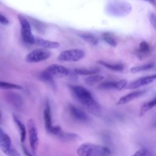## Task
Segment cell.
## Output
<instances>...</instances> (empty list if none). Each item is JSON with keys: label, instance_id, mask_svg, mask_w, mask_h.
<instances>
[{"label": "cell", "instance_id": "25", "mask_svg": "<svg viewBox=\"0 0 156 156\" xmlns=\"http://www.w3.org/2000/svg\"><path fill=\"white\" fill-rule=\"evenodd\" d=\"M77 135L75 133H64L62 132V133L58 136L62 140L65 141H69L76 138Z\"/></svg>", "mask_w": 156, "mask_h": 156}, {"label": "cell", "instance_id": "3", "mask_svg": "<svg viewBox=\"0 0 156 156\" xmlns=\"http://www.w3.org/2000/svg\"><path fill=\"white\" fill-rule=\"evenodd\" d=\"M68 69L61 65L52 64L48 66L42 72L41 76L46 80H51L54 77L61 78L68 75Z\"/></svg>", "mask_w": 156, "mask_h": 156}, {"label": "cell", "instance_id": "15", "mask_svg": "<svg viewBox=\"0 0 156 156\" xmlns=\"http://www.w3.org/2000/svg\"><path fill=\"white\" fill-rule=\"evenodd\" d=\"M13 119L16 127L18 129L20 136V141L21 143L24 142L26 137V129L24 124L23 122L20 120V119L16 116V115H13Z\"/></svg>", "mask_w": 156, "mask_h": 156}, {"label": "cell", "instance_id": "7", "mask_svg": "<svg viewBox=\"0 0 156 156\" xmlns=\"http://www.w3.org/2000/svg\"><path fill=\"white\" fill-rule=\"evenodd\" d=\"M51 52L46 49H35L29 52L25 56V61L28 63H38L48 59Z\"/></svg>", "mask_w": 156, "mask_h": 156}, {"label": "cell", "instance_id": "12", "mask_svg": "<svg viewBox=\"0 0 156 156\" xmlns=\"http://www.w3.org/2000/svg\"><path fill=\"white\" fill-rule=\"evenodd\" d=\"M151 51L149 44L143 41L140 43L138 48L135 51V55L139 59H143L149 55Z\"/></svg>", "mask_w": 156, "mask_h": 156}, {"label": "cell", "instance_id": "21", "mask_svg": "<svg viewBox=\"0 0 156 156\" xmlns=\"http://www.w3.org/2000/svg\"><path fill=\"white\" fill-rule=\"evenodd\" d=\"M83 40L86 41L90 44L96 46L98 44V38L93 34L90 33H83L79 35Z\"/></svg>", "mask_w": 156, "mask_h": 156}, {"label": "cell", "instance_id": "1", "mask_svg": "<svg viewBox=\"0 0 156 156\" xmlns=\"http://www.w3.org/2000/svg\"><path fill=\"white\" fill-rule=\"evenodd\" d=\"M76 99L91 113L99 116L101 114V107L91 93L85 87L79 85L70 87Z\"/></svg>", "mask_w": 156, "mask_h": 156}, {"label": "cell", "instance_id": "4", "mask_svg": "<svg viewBox=\"0 0 156 156\" xmlns=\"http://www.w3.org/2000/svg\"><path fill=\"white\" fill-rule=\"evenodd\" d=\"M18 18L21 27V34L23 40L28 44L35 43V37L32 32L31 26L27 19L22 15H18Z\"/></svg>", "mask_w": 156, "mask_h": 156}, {"label": "cell", "instance_id": "28", "mask_svg": "<svg viewBox=\"0 0 156 156\" xmlns=\"http://www.w3.org/2000/svg\"><path fill=\"white\" fill-rule=\"evenodd\" d=\"M147 151L146 149H140L136 151L131 156H147Z\"/></svg>", "mask_w": 156, "mask_h": 156}, {"label": "cell", "instance_id": "24", "mask_svg": "<svg viewBox=\"0 0 156 156\" xmlns=\"http://www.w3.org/2000/svg\"><path fill=\"white\" fill-rule=\"evenodd\" d=\"M0 88L5 90H21L23 88V87L17 84L0 81Z\"/></svg>", "mask_w": 156, "mask_h": 156}, {"label": "cell", "instance_id": "32", "mask_svg": "<svg viewBox=\"0 0 156 156\" xmlns=\"http://www.w3.org/2000/svg\"><path fill=\"white\" fill-rule=\"evenodd\" d=\"M1 118H2V116H1V113L0 112V124H1Z\"/></svg>", "mask_w": 156, "mask_h": 156}, {"label": "cell", "instance_id": "31", "mask_svg": "<svg viewBox=\"0 0 156 156\" xmlns=\"http://www.w3.org/2000/svg\"><path fill=\"white\" fill-rule=\"evenodd\" d=\"M23 152H24V154H25L26 156H34V155L32 153H30L26 147H23Z\"/></svg>", "mask_w": 156, "mask_h": 156}, {"label": "cell", "instance_id": "8", "mask_svg": "<svg viewBox=\"0 0 156 156\" xmlns=\"http://www.w3.org/2000/svg\"><path fill=\"white\" fill-rule=\"evenodd\" d=\"M155 80H156V74L144 76L129 83L126 86V89L135 90V89L144 87L145 85H147L154 82Z\"/></svg>", "mask_w": 156, "mask_h": 156}, {"label": "cell", "instance_id": "2", "mask_svg": "<svg viewBox=\"0 0 156 156\" xmlns=\"http://www.w3.org/2000/svg\"><path fill=\"white\" fill-rule=\"evenodd\" d=\"M77 154L78 156H110L111 151L103 145L86 143L79 146Z\"/></svg>", "mask_w": 156, "mask_h": 156}, {"label": "cell", "instance_id": "26", "mask_svg": "<svg viewBox=\"0 0 156 156\" xmlns=\"http://www.w3.org/2000/svg\"><path fill=\"white\" fill-rule=\"evenodd\" d=\"M148 18L152 27L156 30V15L151 11L148 13Z\"/></svg>", "mask_w": 156, "mask_h": 156}, {"label": "cell", "instance_id": "30", "mask_svg": "<svg viewBox=\"0 0 156 156\" xmlns=\"http://www.w3.org/2000/svg\"><path fill=\"white\" fill-rule=\"evenodd\" d=\"M9 156H20L19 152L13 147H12L10 151L9 152V154H8Z\"/></svg>", "mask_w": 156, "mask_h": 156}, {"label": "cell", "instance_id": "14", "mask_svg": "<svg viewBox=\"0 0 156 156\" xmlns=\"http://www.w3.org/2000/svg\"><path fill=\"white\" fill-rule=\"evenodd\" d=\"M69 111L71 115L77 120L84 121L88 119V116L85 112L73 104L69 105Z\"/></svg>", "mask_w": 156, "mask_h": 156}, {"label": "cell", "instance_id": "13", "mask_svg": "<svg viewBox=\"0 0 156 156\" xmlns=\"http://www.w3.org/2000/svg\"><path fill=\"white\" fill-rule=\"evenodd\" d=\"M35 43L42 47L43 49H56L60 47V44L57 41H51L42 38L41 37H37L35 38Z\"/></svg>", "mask_w": 156, "mask_h": 156}, {"label": "cell", "instance_id": "23", "mask_svg": "<svg viewBox=\"0 0 156 156\" xmlns=\"http://www.w3.org/2000/svg\"><path fill=\"white\" fill-rule=\"evenodd\" d=\"M75 73L77 74L83 75V76H91L96 74L99 72L98 69H87V68H76L74 69Z\"/></svg>", "mask_w": 156, "mask_h": 156}, {"label": "cell", "instance_id": "27", "mask_svg": "<svg viewBox=\"0 0 156 156\" xmlns=\"http://www.w3.org/2000/svg\"><path fill=\"white\" fill-rule=\"evenodd\" d=\"M49 132L53 135L59 136L62 133V130L59 126H52V127L49 130Z\"/></svg>", "mask_w": 156, "mask_h": 156}, {"label": "cell", "instance_id": "29", "mask_svg": "<svg viewBox=\"0 0 156 156\" xmlns=\"http://www.w3.org/2000/svg\"><path fill=\"white\" fill-rule=\"evenodd\" d=\"M9 23L8 19L3 15L0 13V23L2 24H8Z\"/></svg>", "mask_w": 156, "mask_h": 156}, {"label": "cell", "instance_id": "18", "mask_svg": "<svg viewBox=\"0 0 156 156\" xmlns=\"http://www.w3.org/2000/svg\"><path fill=\"white\" fill-rule=\"evenodd\" d=\"M155 66V62H151V63L142 65L133 66L130 69V71L132 73H137L146 71L152 69Z\"/></svg>", "mask_w": 156, "mask_h": 156}, {"label": "cell", "instance_id": "10", "mask_svg": "<svg viewBox=\"0 0 156 156\" xmlns=\"http://www.w3.org/2000/svg\"><path fill=\"white\" fill-rule=\"evenodd\" d=\"M12 141L9 136L1 128H0V149L8 155L12 147Z\"/></svg>", "mask_w": 156, "mask_h": 156}, {"label": "cell", "instance_id": "9", "mask_svg": "<svg viewBox=\"0 0 156 156\" xmlns=\"http://www.w3.org/2000/svg\"><path fill=\"white\" fill-rule=\"evenodd\" d=\"M127 85V80L121 79L118 81H109L101 83L98 85V88L101 90H116L121 91L126 88Z\"/></svg>", "mask_w": 156, "mask_h": 156}, {"label": "cell", "instance_id": "19", "mask_svg": "<svg viewBox=\"0 0 156 156\" xmlns=\"http://www.w3.org/2000/svg\"><path fill=\"white\" fill-rule=\"evenodd\" d=\"M103 79V76L100 74H93L87 77L85 80V82L88 86H94L97 84H100Z\"/></svg>", "mask_w": 156, "mask_h": 156}, {"label": "cell", "instance_id": "22", "mask_svg": "<svg viewBox=\"0 0 156 156\" xmlns=\"http://www.w3.org/2000/svg\"><path fill=\"white\" fill-rule=\"evenodd\" d=\"M102 38L106 43H107L108 45H110L112 47H116L118 44L117 41H116L115 37L111 34H109L107 32L104 33L102 35Z\"/></svg>", "mask_w": 156, "mask_h": 156}, {"label": "cell", "instance_id": "20", "mask_svg": "<svg viewBox=\"0 0 156 156\" xmlns=\"http://www.w3.org/2000/svg\"><path fill=\"white\" fill-rule=\"evenodd\" d=\"M156 105V96L149 101L145 102L141 107L140 115L143 116Z\"/></svg>", "mask_w": 156, "mask_h": 156}, {"label": "cell", "instance_id": "11", "mask_svg": "<svg viewBox=\"0 0 156 156\" xmlns=\"http://www.w3.org/2000/svg\"><path fill=\"white\" fill-rule=\"evenodd\" d=\"M146 92V90H140V91H135L132 93H128L121 96L119 99L118 101L116 104L117 105H124L126 104L129 103L130 101L136 99L140 96H143Z\"/></svg>", "mask_w": 156, "mask_h": 156}, {"label": "cell", "instance_id": "16", "mask_svg": "<svg viewBox=\"0 0 156 156\" xmlns=\"http://www.w3.org/2000/svg\"><path fill=\"white\" fill-rule=\"evenodd\" d=\"M43 120L46 130L48 132L52 127V119H51V112L49 104H47L44 111H43Z\"/></svg>", "mask_w": 156, "mask_h": 156}, {"label": "cell", "instance_id": "5", "mask_svg": "<svg viewBox=\"0 0 156 156\" xmlns=\"http://www.w3.org/2000/svg\"><path fill=\"white\" fill-rule=\"evenodd\" d=\"M27 128L30 147L33 154H35L39 143V138L37 128L36 127L35 121L32 119H29L28 120Z\"/></svg>", "mask_w": 156, "mask_h": 156}, {"label": "cell", "instance_id": "17", "mask_svg": "<svg viewBox=\"0 0 156 156\" xmlns=\"http://www.w3.org/2000/svg\"><path fill=\"white\" fill-rule=\"evenodd\" d=\"M98 63L106 68L116 72H121L124 69V65L121 63H111L102 60H99Z\"/></svg>", "mask_w": 156, "mask_h": 156}, {"label": "cell", "instance_id": "6", "mask_svg": "<svg viewBox=\"0 0 156 156\" xmlns=\"http://www.w3.org/2000/svg\"><path fill=\"white\" fill-rule=\"evenodd\" d=\"M85 55L83 50L71 49L62 51L57 57V59L62 62H77L82 59Z\"/></svg>", "mask_w": 156, "mask_h": 156}]
</instances>
